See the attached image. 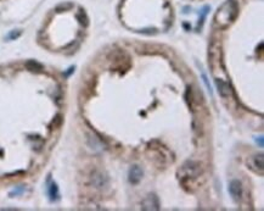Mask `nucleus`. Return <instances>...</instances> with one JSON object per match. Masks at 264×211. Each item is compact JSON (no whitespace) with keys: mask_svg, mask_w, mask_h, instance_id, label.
Segmentation results:
<instances>
[{"mask_svg":"<svg viewBox=\"0 0 264 211\" xmlns=\"http://www.w3.org/2000/svg\"><path fill=\"white\" fill-rule=\"evenodd\" d=\"M264 159H263V155L259 154V155H253L251 156L250 159L247 160V166L250 167L251 170H253L254 172H259L261 175L263 173V170H264V164H263Z\"/></svg>","mask_w":264,"mask_h":211,"instance_id":"7ed1b4c3","label":"nucleus"},{"mask_svg":"<svg viewBox=\"0 0 264 211\" xmlns=\"http://www.w3.org/2000/svg\"><path fill=\"white\" fill-rule=\"evenodd\" d=\"M25 66L27 67V70L32 71V72H40L43 70V65L34 61V60H29L25 64Z\"/></svg>","mask_w":264,"mask_h":211,"instance_id":"6e6552de","label":"nucleus"},{"mask_svg":"<svg viewBox=\"0 0 264 211\" xmlns=\"http://www.w3.org/2000/svg\"><path fill=\"white\" fill-rule=\"evenodd\" d=\"M256 141L259 144V146H261V148H263V137H258V138H256Z\"/></svg>","mask_w":264,"mask_h":211,"instance_id":"dca6fc26","label":"nucleus"},{"mask_svg":"<svg viewBox=\"0 0 264 211\" xmlns=\"http://www.w3.org/2000/svg\"><path fill=\"white\" fill-rule=\"evenodd\" d=\"M239 15V5L235 0H226L214 15V25L218 28H228Z\"/></svg>","mask_w":264,"mask_h":211,"instance_id":"f257e3e1","label":"nucleus"},{"mask_svg":"<svg viewBox=\"0 0 264 211\" xmlns=\"http://www.w3.org/2000/svg\"><path fill=\"white\" fill-rule=\"evenodd\" d=\"M22 192H23V188H21V187H20V188H17L16 190H14V192H11V193H10V195L12 197V195H16V194H20V193H22Z\"/></svg>","mask_w":264,"mask_h":211,"instance_id":"2eb2a0df","label":"nucleus"},{"mask_svg":"<svg viewBox=\"0 0 264 211\" xmlns=\"http://www.w3.org/2000/svg\"><path fill=\"white\" fill-rule=\"evenodd\" d=\"M93 182L94 184L96 185V187H102V185H105V182H104V176H101L100 173H97V175H94L93 176Z\"/></svg>","mask_w":264,"mask_h":211,"instance_id":"9b49d317","label":"nucleus"},{"mask_svg":"<svg viewBox=\"0 0 264 211\" xmlns=\"http://www.w3.org/2000/svg\"><path fill=\"white\" fill-rule=\"evenodd\" d=\"M77 18H78V21H79V23L84 26V27H86L88 26V17H86V14L84 12V10H81L78 15H77Z\"/></svg>","mask_w":264,"mask_h":211,"instance_id":"9d476101","label":"nucleus"},{"mask_svg":"<svg viewBox=\"0 0 264 211\" xmlns=\"http://www.w3.org/2000/svg\"><path fill=\"white\" fill-rule=\"evenodd\" d=\"M141 209L142 210H158L160 209V200L155 194H150L145 198L141 203Z\"/></svg>","mask_w":264,"mask_h":211,"instance_id":"423d86ee","label":"nucleus"},{"mask_svg":"<svg viewBox=\"0 0 264 211\" xmlns=\"http://www.w3.org/2000/svg\"><path fill=\"white\" fill-rule=\"evenodd\" d=\"M142 176H144V172H142L141 167L138 166V165H133L130 167V170H129L128 180H129V182L132 183V184H138L141 181Z\"/></svg>","mask_w":264,"mask_h":211,"instance_id":"0eeeda50","label":"nucleus"},{"mask_svg":"<svg viewBox=\"0 0 264 211\" xmlns=\"http://www.w3.org/2000/svg\"><path fill=\"white\" fill-rule=\"evenodd\" d=\"M214 82H215V85H217L218 93H219V95L222 98L229 99L233 97V89L229 85V83H226L225 81H223L222 78H215Z\"/></svg>","mask_w":264,"mask_h":211,"instance_id":"20e7f679","label":"nucleus"},{"mask_svg":"<svg viewBox=\"0 0 264 211\" xmlns=\"http://www.w3.org/2000/svg\"><path fill=\"white\" fill-rule=\"evenodd\" d=\"M209 10H211V7H209V6H205V7L201 10V18H200V23H198V26H202V23H203L205 18H206V15L208 14Z\"/></svg>","mask_w":264,"mask_h":211,"instance_id":"f8f14e48","label":"nucleus"},{"mask_svg":"<svg viewBox=\"0 0 264 211\" xmlns=\"http://www.w3.org/2000/svg\"><path fill=\"white\" fill-rule=\"evenodd\" d=\"M202 172H203V170H202V166H201L200 162L186 161L181 166V169L179 170L178 175H179V178H180V182L183 183V185H186L190 181L198 178L202 175Z\"/></svg>","mask_w":264,"mask_h":211,"instance_id":"f03ea898","label":"nucleus"},{"mask_svg":"<svg viewBox=\"0 0 264 211\" xmlns=\"http://www.w3.org/2000/svg\"><path fill=\"white\" fill-rule=\"evenodd\" d=\"M48 190H49V197H50V200L55 201L56 199L58 198V188H57L56 183L55 182H50Z\"/></svg>","mask_w":264,"mask_h":211,"instance_id":"1a4fd4ad","label":"nucleus"},{"mask_svg":"<svg viewBox=\"0 0 264 211\" xmlns=\"http://www.w3.org/2000/svg\"><path fill=\"white\" fill-rule=\"evenodd\" d=\"M202 79H203V83L206 84V87H207V89H208V92H209V94L211 95H213V90H212V87H211V84H209V82H208V78H207V76L202 72Z\"/></svg>","mask_w":264,"mask_h":211,"instance_id":"ddd939ff","label":"nucleus"},{"mask_svg":"<svg viewBox=\"0 0 264 211\" xmlns=\"http://www.w3.org/2000/svg\"><path fill=\"white\" fill-rule=\"evenodd\" d=\"M21 34V32L20 31H16V32H11L10 34H9V38H11V39H15V38H17L18 36Z\"/></svg>","mask_w":264,"mask_h":211,"instance_id":"4468645a","label":"nucleus"},{"mask_svg":"<svg viewBox=\"0 0 264 211\" xmlns=\"http://www.w3.org/2000/svg\"><path fill=\"white\" fill-rule=\"evenodd\" d=\"M229 193L233 198L234 201L239 203L242 198V185L241 182L237 180H233L231 182L229 183Z\"/></svg>","mask_w":264,"mask_h":211,"instance_id":"39448f33","label":"nucleus"}]
</instances>
